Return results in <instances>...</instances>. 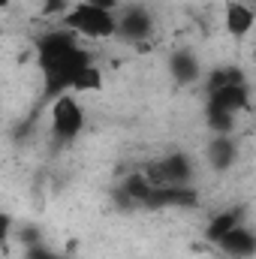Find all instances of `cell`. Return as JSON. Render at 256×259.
Returning a JSON list of instances; mask_svg holds the SVG:
<instances>
[{
    "label": "cell",
    "instance_id": "7",
    "mask_svg": "<svg viewBox=\"0 0 256 259\" xmlns=\"http://www.w3.org/2000/svg\"><path fill=\"white\" fill-rule=\"evenodd\" d=\"M118 30H121V36H127V39H142V36L151 33V18H148L142 9H130V12H124Z\"/></svg>",
    "mask_w": 256,
    "mask_h": 259
},
{
    "label": "cell",
    "instance_id": "8",
    "mask_svg": "<svg viewBox=\"0 0 256 259\" xmlns=\"http://www.w3.org/2000/svg\"><path fill=\"white\" fill-rule=\"evenodd\" d=\"M235 226H241L238 211H223V214H217V217L211 220V226H208V238H211V241H220V238L229 235Z\"/></svg>",
    "mask_w": 256,
    "mask_h": 259
},
{
    "label": "cell",
    "instance_id": "4",
    "mask_svg": "<svg viewBox=\"0 0 256 259\" xmlns=\"http://www.w3.org/2000/svg\"><path fill=\"white\" fill-rule=\"evenodd\" d=\"M217 247L226 253V256H253L256 253V235L247 226H235L229 235H223L217 241Z\"/></svg>",
    "mask_w": 256,
    "mask_h": 259
},
{
    "label": "cell",
    "instance_id": "17",
    "mask_svg": "<svg viewBox=\"0 0 256 259\" xmlns=\"http://www.w3.org/2000/svg\"><path fill=\"white\" fill-rule=\"evenodd\" d=\"M58 9H64V0H49L46 3V12H58Z\"/></svg>",
    "mask_w": 256,
    "mask_h": 259
},
{
    "label": "cell",
    "instance_id": "9",
    "mask_svg": "<svg viewBox=\"0 0 256 259\" xmlns=\"http://www.w3.org/2000/svg\"><path fill=\"white\" fill-rule=\"evenodd\" d=\"M169 69H172V75L178 78V81H196V75H199V64H196V58L193 55H172V61H169Z\"/></svg>",
    "mask_w": 256,
    "mask_h": 259
},
{
    "label": "cell",
    "instance_id": "15",
    "mask_svg": "<svg viewBox=\"0 0 256 259\" xmlns=\"http://www.w3.org/2000/svg\"><path fill=\"white\" fill-rule=\"evenodd\" d=\"M211 154H214V163H217V166H226V163L232 160V148H229V142H223V139L211 148Z\"/></svg>",
    "mask_w": 256,
    "mask_h": 259
},
{
    "label": "cell",
    "instance_id": "2",
    "mask_svg": "<svg viewBox=\"0 0 256 259\" xmlns=\"http://www.w3.org/2000/svg\"><path fill=\"white\" fill-rule=\"evenodd\" d=\"M75 49H78V46H75V33H69V30H55V33L42 36L36 55H39V66L46 69V75L55 72Z\"/></svg>",
    "mask_w": 256,
    "mask_h": 259
},
{
    "label": "cell",
    "instance_id": "12",
    "mask_svg": "<svg viewBox=\"0 0 256 259\" xmlns=\"http://www.w3.org/2000/svg\"><path fill=\"white\" fill-rule=\"evenodd\" d=\"M154 193V187H151V181L145 178V175H130L127 178V196L130 199H136V202H148Z\"/></svg>",
    "mask_w": 256,
    "mask_h": 259
},
{
    "label": "cell",
    "instance_id": "10",
    "mask_svg": "<svg viewBox=\"0 0 256 259\" xmlns=\"http://www.w3.org/2000/svg\"><path fill=\"white\" fill-rule=\"evenodd\" d=\"M163 169H166L172 187H178V184H184V181L190 178V163H187V157H181V154H169V160H163Z\"/></svg>",
    "mask_w": 256,
    "mask_h": 259
},
{
    "label": "cell",
    "instance_id": "11",
    "mask_svg": "<svg viewBox=\"0 0 256 259\" xmlns=\"http://www.w3.org/2000/svg\"><path fill=\"white\" fill-rule=\"evenodd\" d=\"M226 84H244V75L238 69H214L211 78H208V94H214Z\"/></svg>",
    "mask_w": 256,
    "mask_h": 259
},
{
    "label": "cell",
    "instance_id": "3",
    "mask_svg": "<svg viewBox=\"0 0 256 259\" xmlns=\"http://www.w3.org/2000/svg\"><path fill=\"white\" fill-rule=\"evenodd\" d=\"M84 124V115H81V106L72 100V97H58L55 106H52V127L61 139H72L78 136V130Z\"/></svg>",
    "mask_w": 256,
    "mask_h": 259
},
{
    "label": "cell",
    "instance_id": "16",
    "mask_svg": "<svg viewBox=\"0 0 256 259\" xmlns=\"http://www.w3.org/2000/svg\"><path fill=\"white\" fill-rule=\"evenodd\" d=\"M84 3H91V6H100V9H109V12L118 6V0H84Z\"/></svg>",
    "mask_w": 256,
    "mask_h": 259
},
{
    "label": "cell",
    "instance_id": "6",
    "mask_svg": "<svg viewBox=\"0 0 256 259\" xmlns=\"http://www.w3.org/2000/svg\"><path fill=\"white\" fill-rule=\"evenodd\" d=\"M253 9L244 6V3H229L226 6V30L232 36H244L250 27H253Z\"/></svg>",
    "mask_w": 256,
    "mask_h": 259
},
{
    "label": "cell",
    "instance_id": "14",
    "mask_svg": "<svg viewBox=\"0 0 256 259\" xmlns=\"http://www.w3.org/2000/svg\"><path fill=\"white\" fill-rule=\"evenodd\" d=\"M208 121H211V127L217 130V133H229L232 130V115L229 112H220V109L208 106Z\"/></svg>",
    "mask_w": 256,
    "mask_h": 259
},
{
    "label": "cell",
    "instance_id": "13",
    "mask_svg": "<svg viewBox=\"0 0 256 259\" xmlns=\"http://www.w3.org/2000/svg\"><path fill=\"white\" fill-rule=\"evenodd\" d=\"M100 81H103L100 69H97V66H84V69L72 78V91H97Z\"/></svg>",
    "mask_w": 256,
    "mask_h": 259
},
{
    "label": "cell",
    "instance_id": "5",
    "mask_svg": "<svg viewBox=\"0 0 256 259\" xmlns=\"http://www.w3.org/2000/svg\"><path fill=\"white\" fill-rule=\"evenodd\" d=\"M211 109H220V112H229V115L247 109V88L244 84H226V88L214 91L211 94Z\"/></svg>",
    "mask_w": 256,
    "mask_h": 259
},
{
    "label": "cell",
    "instance_id": "1",
    "mask_svg": "<svg viewBox=\"0 0 256 259\" xmlns=\"http://www.w3.org/2000/svg\"><path fill=\"white\" fill-rule=\"evenodd\" d=\"M64 24L69 30L81 33V36H91V39H109L115 30H118V21L109 9H100V6H91V3H78L66 12Z\"/></svg>",
    "mask_w": 256,
    "mask_h": 259
}]
</instances>
